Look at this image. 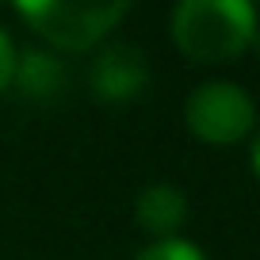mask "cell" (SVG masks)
<instances>
[{"mask_svg":"<svg viewBox=\"0 0 260 260\" xmlns=\"http://www.w3.org/2000/svg\"><path fill=\"white\" fill-rule=\"evenodd\" d=\"M256 8L245 0H180L172 12V42L199 65L234 61L256 39Z\"/></svg>","mask_w":260,"mask_h":260,"instance_id":"1","label":"cell"},{"mask_svg":"<svg viewBox=\"0 0 260 260\" xmlns=\"http://www.w3.org/2000/svg\"><path fill=\"white\" fill-rule=\"evenodd\" d=\"M16 12L35 35H42V39L50 42V46L81 54V50H92L122 16H126L130 4L126 0H115V4H104V0H88V4L27 0V4H19Z\"/></svg>","mask_w":260,"mask_h":260,"instance_id":"2","label":"cell"},{"mask_svg":"<svg viewBox=\"0 0 260 260\" xmlns=\"http://www.w3.org/2000/svg\"><path fill=\"white\" fill-rule=\"evenodd\" d=\"M252 100L230 81H207L187 96L184 122L207 146H234L252 130Z\"/></svg>","mask_w":260,"mask_h":260,"instance_id":"3","label":"cell"},{"mask_svg":"<svg viewBox=\"0 0 260 260\" xmlns=\"http://www.w3.org/2000/svg\"><path fill=\"white\" fill-rule=\"evenodd\" d=\"M88 81H92V96L104 100V104H130L138 100L142 88L149 81V65L146 54L130 42H111L96 54L88 69Z\"/></svg>","mask_w":260,"mask_h":260,"instance_id":"4","label":"cell"},{"mask_svg":"<svg viewBox=\"0 0 260 260\" xmlns=\"http://www.w3.org/2000/svg\"><path fill=\"white\" fill-rule=\"evenodd\" d=\"M134 218L153 241H172L187 222V195L176 184H149L134 199Z\"/></svg>","mask_w":260,"mask_h":260,"instance_id":"5","label":"cell"},{"mask_svg":"<svg viewBox=\"0 0 260 260\" xmlns=\"http://www.w3.org/2000/svg\"><path fill=\"white\" fill-rule=\"evenodd\" d=\"M12 84L19 88L23 100H35V104H46L57 92L69 84V69L57 54L50 50H23L16 54V73H12Z\"/></svg>","mask_w":260,"mask_h":260,"instance_id":"6","label":"cell"},{"mask_svg":"<svg viewBox=\"0 0 260 260\" xmlns=\"http://www.w3.org/2000/svg\"><path fill=\"white\" fill-rule=\"evenodd\" d=\"M134 260H203V252L195 249L184 237H172V241H153L138 252Z\"/></svg>","mask_w":260,"mask_h":260,"instance_id":"7","label":"cell"},{"mask_svg":"<svg viewBox=\"0 0 260 260\" xmlns=\"http://www.w3.org/2000/svg\"><path fill=\"white\" fill-rule=\"evenodd\" d=\"M12 73H16V46L4 31H0V92L12 84Z\"/></svg>","mask_w":260,"mask_h":260,"instance_id":"8","label":"cell"},{"mask_svg":"<svg viewBox=\"0 0 260 260\" xmlns=\"http://www.w3.org/2000/svg\"><path fill=\"white\" fill-rule=\"evenodd\" d=\"M252 172H256V180H260V138H256V146H252Z\"/></svg>","mask_w":260,"mask_h":260,"instance_id":"9","label":"cell"},{"mask_svg":"<svg viewBox=\"0 0 260 260\" xmlns=\"http://www.w3.org/2000/svg\"><path fill=\"white\" fill-rule=\"evenodd\" d=\"M252 42H256V54H260V31H256V39H252Z\"/></svg>","mask_w":260,"mask_h":260,"instance_id":"10","label":"cell"}]
</instances>
